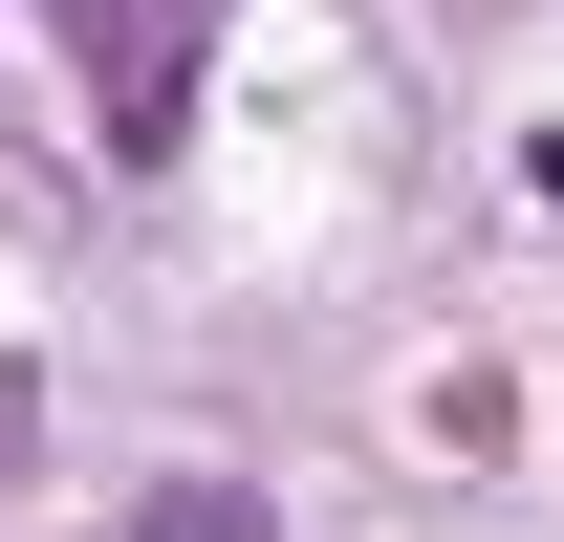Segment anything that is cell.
Instances as JSON below:
<instances>
[{
  "mask_svg": "<svg viewBox=\"0 0 564 542\" xmlns=\"http://www.w3.org/2000/svg\"><path fill=\"white\" fill-rule=\"evenodd\" d=\"M87 44V109H109V152H174V87H196V22L217 0H44Z\"/></svg>",
  "mask_w": 564,
  "mask_h": 542,
  "instance_id": "1",
  "label": "cell"
},
{
  "mask_svg": "<svg viewBox=\"0 0 564 542\" xmlns=\"http://www.w3.org/2000/svg\"><path fill=\"white\" fill-rule=\"evenodd\" d=\"M131 542H261V499H239V477H152V521Z\"/></svg>",
  "mask_w": 564,
  "mask_h": 542,
  "instance_id": "2",
  "label": "cell"
},
{
  "mask_svg": "<svg viewBox=\"0 0 564 542\" xmlns=\"http://www.w3.org/2000/svg\"><path fill=\"white\" fill-rule=\"evenodd\" d=\"M521 174H543V196H564V131H543V152H521Z\"/></svg>",
  "mask_w": 564,
  "mask_h": 542,
  "instance_id": "3",
  "label": "cell"
}]
</instances>
